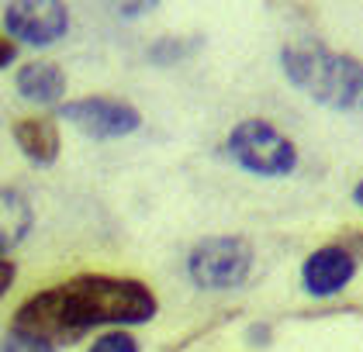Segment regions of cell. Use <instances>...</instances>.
Listing matches in <instances>:
<instances>
[{
	"label": "cell",
	"mask_w": 363,
	"mask_h": 352,
	"mask_svg": "<svg viewBox=\"0 0 363 352\" xmlns=\"http://www.w3.org/2000/svg\"><path fill=\"white\" fill-rule=\"evenodd\" d=\"M197 49H201V38H177V35H167V38H156V42L149 45L145 59H149L152 66H177V62H184L187 55H194Z\"/></svg>",
	"instance_id": "11"
},
{
	"label": "cell",
	"mask_w": 363,
	"mask_h": 352,
	"mask_svg": "<svg viewBox=\"0 0 363 352\" xmlns=\"http://www.w3.org/2000/svg\"><path fill=\"white\" fill-rule=\"evenodd\" d=\"M66 69L59 62H49V59H35V62H25L18 73H14V90L28 101V104H38V108H59L62 97H66Z\"/></svg>",
	"instance_id": "8"
},
{
	"label": "cell",
	"mask_w": 363,
	"mask_h": 352,
	"mask_svg": "<svg viewBox=\"0 0 363 352\" xmlns=\"http://www.w3.org/2000/svg\"><path fill=\"white\" fill-rule=\"evenodd\" d=\"M280 69L318 108L342 114L363 110V59L357 55L333 52L318 38H294L280 49Z\"/></svg>",
	"instance_id": "2"
},
{
	"label": "cell",
	"mask_w": 363,
	"mask_h": 352,
	"mask_svg": "<svg viewBox=\"0 0 363 352\" xmlns=\"http://www.w3.org/2000/svg\"><path fill=\"white\" fill-rule=\"evenodd\" d=\"M339 245H346V249L353 252V259H357V263L363 259V232H350V235H346Z\"/></svg>",
	"instance_id": "18"
},
{
	"label": "cell",
	"mask_w": 363,
	"mask_h": 352,
	"mask_svg": "<svg viewBox=\"0 0 363 352\" xmlns=\"http://www.w3.org/2000/svg\"><path fill=\"white\" fill-rule=\"evenodd\" d=\"M35 228V208L21 190L0 187V259H7Z\"/></svg>",
	"instance_id": "10"
},
{
	"label": "cell",
	"mask_w": 363,
	"mask_h": 352,
	"mask_svg": "<svg viewBox=\"0 0 363 352\" xmlns=\"http://www.w3.org/2000/svg\"><path fill=\"white\" fill-rule=\"evenodd\" d=\"M353 204H357V208H363V180L353 187Z\"/></svg>",
	"instance_id": "19"
},
{
	"label": "cell",
	"mask_w": 363,
	"mask_h": 352,
	"mask_svg": "<svg viewBox=\"0 0 363 352\" xmlns=\"http://www.w3.org/2000/svg\"><path fill=\"white\" fill-rule=\"evenodd\" d=\"M156 311H160V300L152 294V287L135 276L80 273L21 300L11 328L38 335L59 349V346L80 342L97 328L128 331V328L149 325Z\"/></svg>",
	"instance_id": "1"
},
{
	"label": "cell",
	"mask_w": 363,
	"mask_h": 352,
	"mask_svg": "<svg viewBox=\"0 0 363 352\" xmlns=\"http://www.w3.org/2000/svg\"><path fill=\"white\" fill-rule=\"evenodd\" d=\"M14 59H18V45H14L7 35H0V69H7Z\"/></svg>",
	"instance_id": "16"
},
{
	"label": "cell",
	"mask_w": 363,
	"mask_h": 352,
	"mask_svg": "<svg viewBox=\"0 0 363 352\" xmlns=\"http://www.w3.org/2000/svg\"><path fill=\"white\" fill-rule=\"evenodd\" d=\"M86 352H142V346H139V339H135L132 331L114 328V331L97 335V339L90 342V349H86Z\"/></svg>",
	"instance_id": "13"
},
{
	"label": "cell",
	"mask_w": 363,
	"mask_h": 352,
	"mask_svg": "<svg viewBox=\"0 0 363 352\" xmlns=\"http://www.w3.org/2000/svg\"><path fill=\"white\" fill-rule=\"evenodd\" d=\"M357 276V259L346 245H322L301 263V287L311 297H335Z\"/></svg>",
	"instance_id": "7"
},
{
	"label": "cell",
	"mask_w": 363,
	"mask_h": 352,
	"mask_svg": "<svg viewBox=\"0 0 363 352\" xmlns=\"http://www.w3.org/2000/svg\"><path fill=\"white\" fill-rule=\"evenodd\" d=\"M0 352H59V349L49 346L45 339H38V335L21 331V328H7L0 335Z\"/></svg>",
	"instance_id": "12"
},
{
	"label": "cell",
	"mask_w": 363,
	"mask_h": 352,
	"mask_svg": "<svg viewBox=\"0 0 363 352\" xmlns=\"http://www.w3.org/2000/svg\"><path fill=\"white\" fill-rule=\"evenodd\" d=\"M14 280H18V263H11V259H0V300L7 297V290L14 287Z\"/></svg>",
	"instance_id": "15"
},
{
	"label": "cell",
	"mask_w": 363,
	"mask_h": 352,
	"mask_svg": "<svg viewBox=\"0 0 363 352\" xmlns=\"http://www.w3.org/2000/svg\"><path fill=\"white\" fill-rule=\"evenodd\" d=\"M4 31L28 49H49L69 31V7L59 0H18L4 7Z\"/></svg>",
	"instance_id": "6"
},
{
	"label": "cell",
	"mask_w": 363,
	"mask_h": 352,
	"mask_svg": "<svg viewBox=\"0 0 363 352\" xmlns=\"http://www.w3.org/2000/svg\"><path fill=\"white\" fill-rule=\"evenodd\" d=\"M145 11H156V4L149 0V4H118V14L121 18H142Z\"/></svg>",
	"instance_id": "17"
},
{
	"label": "cell",
	"mask_w": 363,
	"mask_h": 352,
	"mask_svg": "<svg viewBox=\"0 0 363 352\" xmlns=\"http://www.w3.org/2000/svg\"><path fill=\"white\" fill-rule=\"evenodd\" d=\"M56 114L66 125H73L80 135L97 138V142L135 135L142 128V114L135 104L118 101V97H101V93L77 97V101H62L56 108Z\"/></svg>",
	"instance_id": "5"
},
{
	"label": "cell",
	"mask_w": 363,
	"mask_h": 352,
	"mask_svg": "<svg viewBox=\"0 0 363 352\" xmlns=\"http://www.w3.org/2000/svg\"><path fill=\"white\" fill-rule=\"evenodd\" d=\"M246 342H250V346H256V349L270 346V342H274V328L267 325V322H252V325L246 328Z\"/></svg>",
	"instance_id": "14"
},
{
	"label": "cell",
	"mask_w": 363,
	"mask_h": 352,
	"mask_svg": "<svg viewBox=\"0 0 363 352\" xmlns=\"http://www.w3.org/2000/svg\"><path fill=\"white\" fill-rule=\"evenodd\" d=\"M228 159L252 176L280 180L298 169V145L267 118H242L225 138Z\"/></svg>",
	"instance_id": "3"
},
{
	"label": "cell",
	"mask_w": 363,
	"mask_h": 352,
	"mask_svg": "<svg viewBox=\"0 0 363 352\" xmlns=\"http://www.w3.org/2000/svg\"><path fill=\"white\" fill-rule=\"evenodd\" d=\"M14 145L21 149V156L38 169L56 166L59 152H62V135L52 118H21L14 125Z\"/></svg>",
	"instance_id": "9"
},
{
	"label": "cell",
	"mask_w": 363,
	"mask_h": 352,
	"mask_svg": "<svg viewBox=\"0 0 363 352\" xmlns=\"http://www.w3.org/2000/svg\"><path fill=\"white\" fill-rule=\"evenodd\" d=\"M256 252L242 235H211L187 252V280L204 294L235 290L250 280Z\"/></svg>",
	"instance_id": "4"
}]
</instances>
